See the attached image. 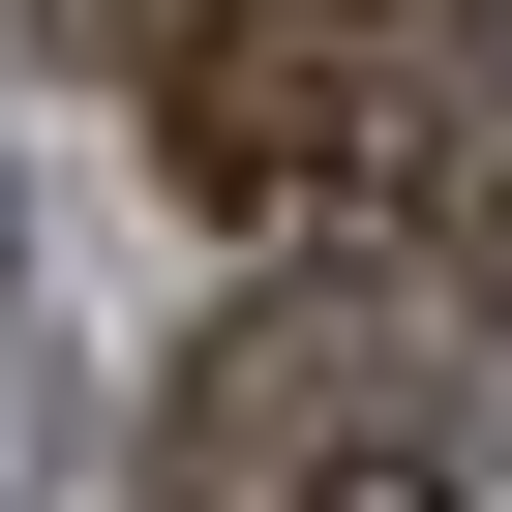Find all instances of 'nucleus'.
I'll return each mask as SVG.
<instances>
[{
	"label": "nucleus",
	"instance_id": "obj_1",
	"mask_svg": "<svg viewBox=\"0 0 512 512\" xmlns=\"http://www.w3.org/2000/svg\"><path fill=\"white\" fill-rule=\"evenodd\" d=\"M151 512H482L452 482V272L302 211V272L151 392Z\"/></svg>",
	"mask_w": 512,
	"mask_h": 512
},
{
	"label": "nucleus",
	"instance_id": "obj_2",
	"mask_svg": "<svg viewBox=\"0 0 512 512\" xmlns=\"http://www.w3.org/2000/svg\"><path fill=\"white\" fill-rule=\"evenodd\" d=\"M121 91H151V181L241 211V241H302V211L392 181V31H362V0H151Z\"/></svg>",
	"mask_w": 512,
	"mask_h": 512
},
{
	"label": "nucleus",
	"instance_id": "obj_3",
	"mask_svg": "<svg viewBox=\"0 0 512 512\" xmlns=\"http://www.w3.org/2000/svg\"><path fill=\"white\" fill-rule=\"evenodd\" d=\"M31 31H61V61H121V31H151V0H31Z\"/></svg>",
	"mask_w": 512,
	"mask_h": 512
}]
</instances>
